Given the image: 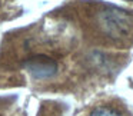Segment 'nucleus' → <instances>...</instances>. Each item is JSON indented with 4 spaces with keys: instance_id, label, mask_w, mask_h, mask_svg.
<instances>
[{
    "instance_id": "nucleus-1",
    "label": "nucleus",
    "mask_w": 133,
    "mask_h": 116,
    "mask_svg": "<svg viewBox=\"0 0 133 116\" xmlns=\"http://www.w3.org/2000/svg\"><path fill=\"white\" fill-rule=\"evenodd\" d=\"M24 69L35 79H49L57 73V63L52 57L44 55H37L29 57L23 63Z\"/></svg>"
},
{
    "instance_id": "nucleus-2",
    "label": "nucleus",
    "mask_w": 133,
    "mask_h": 116,
    "mask_svg": "<svg viewBox=\"0 0 133 116\" xmlns=\"http://www.w3.org/2000/svg\"><path fill=\"white\" fill-rule=\"evenodd\" d=\"M90 116H123V115L119 113L117 110L112 109V107L100 106V107H96V109L92 112V115H90Z\"/></svg>"
}]
</instances>
